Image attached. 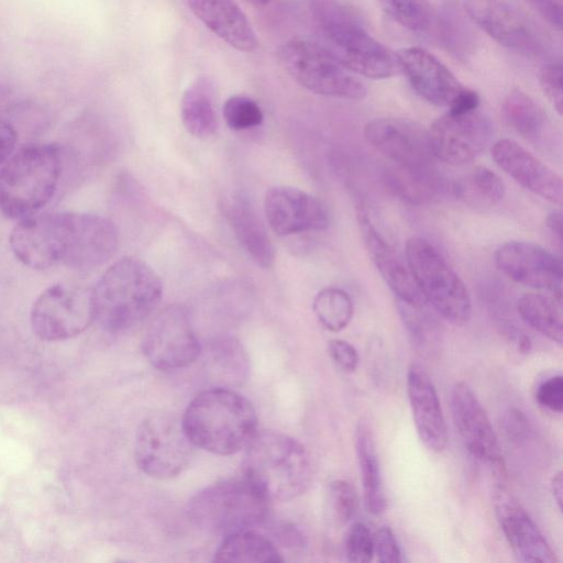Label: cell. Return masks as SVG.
<instances>
[{"label": "cell", "mask_w": 563, "mask_h": 563, "mask_svg": "<svg viewBox=\"0 0 563 563\" xmlns=\"http://www.w3.org/2000/svg\"><path fill=\"white\" fill-rule=\"evenodd\" d=\"M493 505L499 527L517 560L521 562H558L550 547L528 511L508 490L503 476H496Z\"/></svg>", "instance_id": "16"}, {"label": "cell", "mask_w": 563, "mask_h": 563, "mask_svg": "<svg viewBox=\"0 0 563 563\" xmlns=\"http://www.w3.org/2000/svg\"><path fill=\"white\" fill-rule=\"evenodd\" d=\"M216 562H282L275 544L251 529L224 536L216 550Z\"/></svg>", "instance_id": "30"}, {"label": "cell", "mask_w": 563, "mask_h": 563, "mask_svg": "<svg viewBox=\"0 0 563 563\" xmlns=\"http://www.w3.org/2000/svg\"><path fill=\"white\" fill-rule=\"evenodd\" d=\"M551 492L559 509H561L563 494V476L561 471L556 472L552 477Z\"/></svg>", "instance_id": "50"}, {"label": "cell", "mask_w": 563, "mask_h": 563, "mask_svg": "<svg viewBox=\"0 0 563 563\" xmlns=\"http://www.w3.org/2000/svg\"><path fill=\"white\" fill-rule=\"evenodd\" d=\"M162 292V280L147 263L121 257L91 288L95 321L112 333L129 330L151 314Z\"/></svg>", "instance_id": "1"}, {"label": "cell", "mask_w": 563, "mask_h": 563, "mask_svg": "<svg viewBox=\"0 0 563 563\" xmlns=\"http://www.w3.org/2000/svg\"><path fill=\"white\" fill-rule=\"evenodd\" d=\"M374 554L380 563H400L402 554L397 539L388 526H382L373 536Z\"/></svg>", "instance_id": "43"}, {"label": "cell", "mask_w": 563, "mask_h": 563, "mask_svg": "<svg viewBox=\"0 0 563 563\" xmlns=\"http://www.w3.org/2000/svg\"><path fill=\"white\" fill-rule=\"evenodd\" d=\"M364 135L368 143L398 165L410 167L432 166L428 130L416 121L385 117L366 123Z\"/></svg>", "instance_id": "18"}, {"label": "cell", "mask_w": 563, "mask_h": 563, "mask_svg": "<svg viewBox=\"0 0 563 563\" xmlns=\"http://www.w3.org/2000/svg\"><path fill=\"white\" fill-rule=\"evenodd\" d=\"M223 210L241 247L256 265L269 268L275 250L250 197L242 191L233 192L225 199Z\"/></svg>", "instance_id": "26"}, {"label": "cell", "mask_w": 563, "mask_h": 563, "mask_svg": "<svg viewBox=\"0 0 563 563\" xmlns=\"http://www.w3.org/2000/svg\"><path fill=\"white\" fill-rule=\"evenodd\" d=\"M318 41L356 75L385 79L394 75L396 58L362 25L340 0H307Z\"/></svg>", "instance_id": "3"}, {"label": "cell", "mask_w": 563, "mask_h": 563, "mask_svg": "<svg viewBox=\"0 0 563 563\" xmlns=\"http://www.w3.org/2000/svg\"><path fill=\"white\" fill-rule=\"evenodd\" d=\"M492 155L499 168L520 186L555 205H562V178L516 141H497Z\"/></svg>", "instance_id": "21"}, {"label": "cell", "mask_w": 563, "mask_h": 563, "mask_svg": "<svg viewBox=\"0 0 563 563\" xmlns=\"http://www.w3.org/2000/svg\"><path fill=\"white\" fill-rule=\"evenodd\" d=\"M188 512L200 528L227 536L264 521L268 500L244 477L230 478L197 493L189 501Z\"/></svg>", "instance_id": "7"}, {"label": "cell", "mask_w": 563, "mask_h": 563, "mask_svg": "<svg viewBox=\"0 0 563 563\" xmlns=\"http://www.w3.org/2000/svg\"><path fill=\"white\" fill-rule=\"evenodd\" d=\"M347 561L367 563L374 556V539L369 529L362 522H354L347 530L344 541Z\"/></svg>", "instance_id": "40"}, {"label": "cell", "mask_w": 563, "mask_h": 563, "mask_svg": "<svg viewBox=\"0 0 563 563\" xmlns=\"http://www.w3.org/2000/svg\"><path fill=\"white\" fill-rule=\"evenodd\" d=\"M452 416L467 452L487 464L496 476L505 475V465L497 435L486 409L464 382L452 390Z\"/></svg>", "instance_id": "15"}, {"label": "cell", "mask_w": 563, "mask_h": 563, "mask_svg": "<svg viewBox=\"0 0 563 563\" xmlns=\"http://www.w3.org/2000/svg\"><path fill=\"white\" fill-rule=\"evenodd\" d=\"M58 264L79 271L102 266L114 255L118 232L114 224L99 214L57 212Z\"/></svg>", "instance_id": "9"}, {"label": "cell", "mask_w": 563, "mask_h": 563, "mask_svg": "<svg viewBox=\"0 0 563 563\" xmlns=\"http://www.w3.org/2000/svg\"><path fill=\"white\" fill-rule=\"evenodd\" d=\"M246 2L255 7H264L269 3L271 0H245Z\"/></svg>", "instance_id": "52"}, {"label": "cell", "mask_w": 563, "mask_h": 563, "mask_svg": "<svg viewBox=\"0 0 563 563\" xmlns=\"http://www.w3.org/2000/svg\"><path fill=\"white\" fill-rule=\"evenodd\" d=\"M194 15L231 47L251 53L260 42L247 16L234 0H187Z\"/></svg>", "instance_id": "24"}, {"label": "cell", "mask_w": 563, "mask_h": 563, "mask_svg": "<svg viewBox=\"0 0 563 563\" xmlns=\"http://www.w3.org/2000/svg\"><path fill=\"white\" fill-rule=\"evenodd\" d=\"M210 369L214 379L229 385L245 379L249 365L242 346L232 339H220L210 345Z\"/></svg>", "instance_id": "34"}, {"label": "cell", "mask_w": 563, "mask_h": 563, "mask_svg": "<svg viewBox=\"0 0 563 563\" xmlns=\"http://www.w3.org/2000/svg\"><path fill=\"white\" fill-rule=\"evenodd\" d=\"M358 507L355 487L345 479L333 481L328 489V509L334 525L341 527L351 521Z\"/></svg>", "instance_id": "39"}, {"label": "cell", "mask_w": 563, "mask_h": 563, "mask_svg": "<svg viewBox=\"0 0 563 563\" xmlns=\"http://www.w3.org/2000/svg\"><path fill=\"white\" fill-rule=\"evenodd\" d=\"M329 354L335 366L344 373L356 371L360 357L355 347L344 340L334 339L329 342Z\"/></svg>", "instance_id": "44"}, {"label": "cell", "mask_w": 563, "mask_h": 563, "mask_svg": "<svg viewBox=\"0 0 563 563\" xmlns=\"http://www.w3.org/2000/svg\"><path fill=\"white\" fill-rule=\"evenodd\" d=\"M192 445L180 420L169 413H154L137 429L135 460L148 476L172 478L188 466Z\"/></svg>", "instance_id": "10"}, {"label": "cell", "mask_w": 563, "mask_h": 563, "mask_svg": "<svg viewBox=\"0 0 563 563\" xmlns=\"http://www.w3.org/2000/svg\"><path fill=\"white\" fill-rule=\"evenodd\" d=\"M395 58L416 93L432 104L449 107L464 88L441 60L422 47H404Z\"/></svg>", "instance_id": "20"}, {"label": "cell", "mask_w": 563, "mask_h": 563, "mask_svg": "<svg viewBox=\"0 0 563 563\" xmlns=\"http://www.w3.org/2000/svg\"><path fill=\"white\" fill-rule=\"evenodd\" d=\"M143 352L158 369L189 366L201 354L189 313L181 305H169L148 323L143 335Z\"/></svg>", "instance_id": "13"}, {"label": "cell", "mask_w": 563, "mask_h": 563, "mask_svg": "<svg viewBox=\"0 0 563 563\" xmlns=\"http://www.w3.org/2000/svg\"><path fill=\"white\" fill-rule=\"evenodd\" d=\"M14 256L33 269L58 264L56 213H34L20 219L10 235Z\"/></svg>", "instance_id": "23"}, {"label": "cell", "mask_w": 563, "mask_h": 563, "mask_svg": "<svg viewBox=\"0 0 563 563\" xmlns=\"http://www.w3.org/2000/svg\"><path fill=\"white\" fill-rule=\"evenodd\" d=\"M539 82L544 96L561 115L563 109L561 62L558 60L545 64L540 70Z\"/></svg>", "instance_id": "41"}, {"label": "cell", "mask_w": 563, "mask_h": 563, "mask_svg": "<svg viewBox=\"0 0 563 563\" xmlns=\"http://www.w3.org/2000/svg\"><path fill=\"white\" fill-rule=\"evenodd\" d=\"M384 181L395 196L411 205L429 202L443 188V180L432 166L396 164L385 172Z\"/></svg>", "instance_id": "29"}, {"label": "cell", "mask_w": 563, "mask_h": 563, "mask_svg": "<svg viewBox=\"0 0 563 563\" xmlns=\"http://www.w3.org/2000/svg\"><path fill=\"white\" fill-rule=\"evenodd\" d=\"M495 264L511 280L561 300L562 262L544 247L530 242L510 241L495 252Z\"/></svg>", "instance_id": "17"}, {"label": "cell", "mask_w": 563, "mask_h": 563, "mask_svg": "<svg viewBox=\"0 0 563 563\" xmlns=\"http://www.w3.org/2000/svg\"><path fill=\"white\" fill-rule=\"evenodd\" d=\"M453 190L457 198L468 205L492 207L504 198L506 187L500 177L492 169L477 166L459 180Z\"/></svg>", "instance_id": "33"}, {"label": "cell", "mask_w": 563, "mask_h": 563, "mask_svg": "<svg viewBox=\"0 0 563 563\" xmlns=\"http://www.w3.org/2000/svg\"><path fill=\"white\" fill-rule=\"evenodd\" d=\"M538 13L556 30L562 29V5L560 0H527Z\"/></svg>", "instance_id": "45"}, {"label": "cell", "mask_w": 563, "mask_h": 563, "mask_svg": "<svg viewBox=\"0 0 563 563\" xmlns=\"http://www.w3.org/2000/svg\"><path fill=\"white\" fill-rule=\"evenodd\" d=\"M357 217L366 250L380 276L397 296V299L410 305H424L426 302L408 266L377 231L363 209H360Z\"/></svg>", "instance_id": "25"}, {"label": "cell", "mask_w": 563, "mask_h": 563, "mask_svg": "<svg viewBox=\"0 0 563 563\" xmlns=\"http://www.w3.org/2000/svg\"><path fill=\"white\" fill-rule=\"evenodd\" d=\"M312 309L319 322L332 332L346 328L354 311L349 294L338 287L321 289L313 299Z\"/></svg>", "instance_id": "35"}, {"label": "cell", "mask_w": 563, "mask_h": 563, "mask_svg": "<svg viewBox=\"0 0 563 563\" xmlns=\"http://www.w3.org/2000/svg\"><path fill=\"white\" fill-rule=\"evenodd\" d=\"M407 394L419 439L430 451L442 452L449 441L445 418L433 382L417 363L408 368Z\"/></svg>", "instance_id": "22"}, {"label": "cell", "mask_w": 563, "mask_h": 563, "mask_svg": "<svg viewBox=\"0 0 563 563\" xmlns=\"http://www.w3.org/2000/svg\"><path fill=\"white\" fill-rule=\"evenodd\" d=\"M428 136L435 158L460 166L484 151L492 137V125L478 109L467 113L448 111L433 121Z\"/></svg>", "instance_id": "14"}, {"label": "cell", "mask_w": 563, "mask_h": 563, "mask_svg": "<svg viewBox=\"0 0 563 563\" xmlns=\"http://www.w3.org/2000/svg\"><path fill=\"white\" fill-rule=\"evenodd\" d=\"M536 399L541 407L561 413L563 409L562 375H553L542 380L537 387Z\"/></svg>", "instance_id": "42"}, {"label": "cell", "mask_w": 563, "mask_h": 563, "mask_svg": "<svg viewBox=\"0 0 563 563\" xmlns=\"http://www.w3.org/2000/svg\"><path fill=\"white\" fill-rule=\"evenodd\" d=\"M424 305L416 306L398 300V310L409 333L411 342L421 351H431L439 339L435 320L423 309Z\"/></svg>", "instance_id": "37"}, {"label": "cell", "mask_w": 563, "mask_h": 563, "mask_svg": "<svg viewBox=\"0 0 563 563\" xmlns=\"http://www.w3.org/2000/svg\"><path fill=\"white\" fill-rule=\"evenodd\" d=\"M479 96L472 89L464 87L448 107L453 113H467L478 109Z\"/></svg>", "instance_id": "47"}, {"label": "cell", "mask_w": 563, "mask_h": 563, "mask_svg": "<svg viewBox=\"0 0 563 563\" xmlns=\"http://www.w3.org/2000/svg\"><path fill=\"white\" fill-rule=\"evenodd\" d=\"M18 140L14 126L0 118V167L12 155Z\"/></svg>", "instance_id": "46"}, {"label": "cell", "mask_w": 563, "mask_h": 563, "mask_svg": "<svg viewBox=\"0 0 563 563\" xmlns=\"http://www.w3.org/2000/svg\"><path fill=\"white\" fill-rule=\"evenodd\" d=\"M464 7L470 19L501 46L530 57L550 51L543 29L515 4L506 0H465Z\"/></svg>", "instance_id": "11"}, {"label": "cell", "mask_w": 563, "mask_h": 563, "mask_svg": "<svg viewBox=\"0 0 563 563\" xmlns=\"http://www.w3.org/2000/svg\"><path fill=\"white\" fill-rule=\"evenodd\" d=\"M93 321L91 289L62 283L43 290L30 313L34 334L44 341L74 338Z\"/></svg>", "instance_id": "12"}, {"label": "cell", "mask_w": 563, "mask_h": 563, "mask_svg": "<svg viewBox=\"0 0 563 563\" xmlns=\"http://www.w3.org/2000/svg\"><path fill=\"white\" fill-rule=\"evenodd\" d=\"M503 113L512 130L528 140L539 139L545 129V117L540 106L525 91L515 88L503 102Z\"/></svg>", "instance_id": "32"}, {"label": "cell", "mask_w": 563, "mask_h": 563, "mask_svg": "<svg viewBox=\"0 0 563 563\" xmlns=\"http://www.w3.org/2000/svg\"><path fill=\"white\" fill-rule=\"evenodd\" d=\"M355 451L365 508L373 516H380L386 510L387 500L374 437L364 422H360L355 430Z\"/></svg>", "instance_id": "27"}, {"label": "cell", "mask_w": 563, "mask_h": 563, "mask_svg": "<svg viewBox=\"0 0 563 563\" xmlns=\"http://www.w3.org/2000/svg\"><path fill=\"white\" fill-rule=\"evenodd\" d=\"M545 225L549 231L558 240V243L562 244V213L561 211H552L545 219Z\"/></svg>", "instance_id": "49"}, {"label": "cell", "mask_w": 563, "mask_h": 563, "mask_svg": "<svg viewBox=\"0 0 563 563\" xmlns=\"http://www.w3.org/2000/svg\"><path fill=\"white\" fill-rule=\"evenodd\" d=\"M506 433L514 439H521L528 434L529 427L522 412L510 410L504 419Z\"/></svg>", "instance_id": "48"}, {"label": "cell", "mask_w": 563, "mask_h": 563, "mask_svg": "<svg viewBox=\"0 0 563 563\" xmlns=\"http://www.w3.org/2000/svg\"><path fill=\"white\" fill-rule=\"evenodd\" d=\"M62 175L57 144H31L0 167V212L9 219L37 213L53 198Z\"/></svg>", "instance_id": "5"}, {"label": "cell", "mask_w": 563, "mask_h": 563, "mask_svg": "<svg viewBox=\"0 0 563 563\" xmlns=\"http://www.w3.org/2000/svg\"><path fill=\"white\" fill-rule=\"evenodd\" d=\"M244 478L268 501L289 500L303 494L312 477L305 446L273 431L256 433L246 445Z\"/></svg>", "instance_id": "4"}, {"label": "cell", "mask_w": 563, "mask_h": 563, "mask_svg": "<svg viewBox=\"0 0 563 563\" xmlns=\"http://www.w3.org/2000/svg\"><path fill=\"white\" fill-rule=\"evenodd\" d=\"M283 67L305 89L321 96L361 100L366 87L318 40L296 37L278 52Z\"/></svg>", "instance_id": "8"}, {"label": "cell", "mask_w": 563, "mask_h": 563, "mask_svg": "<svg viewBox=\"0 0 563 563\" xmlns=\"http://www.w3.org/2000/svg\"><path fill=\"white\" fill-rule=\"evenodd\" d=\"M181 122L196 137L211 136L218 126L214 86L208 77H199L184 91L180 100Z\"/></svg>", "instance_id": "28"}, {"label": "cell", "mask_w": 563, "mask_h": 563, "mask_svg": "<svg viewBox=\"0 0 563 563\" xmlns=\"http://www.w3.org/2000/svg\"><path fill=\"white\" fill-rule=\"evenodd\" d=\"M407 266L424 302L445 321L465 324L472 314L467 288L429 241L413 236L406 243Z\"/></svg>", "instance_id": "6"}, {"label": "cell", "mask_w": 563, "mask_h": 563, "mask_svg": "<svg viewBox=\"0 0 563 563\" xmlns=\"http://www.w3.org/2000/svg\"><path fill=\"white\" fill-rule=\"evenodd\" d=\"M222 114L227 125L234 131L258 126L264 120L261 107L253 99L242 95L228 98L223 103Z\"/></svg>", "instance_id": "38"}, {"label": "cell", "mask_w": 563, "mask_h": 563, "mask_svg": "<svg viewBox=\"0 0 563 563\" xmlns=\"http://www.w3.org/2000/svg\"><path fill=\"white\" fill-rule=\"evenodd\" d=\"M181 422L194 445L220 455L246 448L257 430L252 404L225 387L200 393L188 405Z\"/></svg>", "instance_id": "2"}, {"label": "cell", "mask_w": 563, "mask_h": 563, "mask_svg": "<svg viewBox=\"0 0 563 563\" xmlns=\"http://www.w3.org/2000/svg\"><path fill=\"white\" fill-rule=\"evenodd\" d=\"M517 310L529 327L559 345L562 344L563 327L560 299L543 294H525L518 299Z\"/></svg>", "instance_id": "31"}, {"label": "cell", "mask_w": 563, "mask_h": 563, "mask_svg": "<svg viewBox=\"0 0 563 563\" xmlns=\"http://www.w3.org/2000/svg\"><path fill=\"white\" fill-rule=\"evenodd\" d=\"M383 10L399 25L412 32H427L433 23L428 0H378Z\"/></svg>", "instance_id": "36"}, {"label": "cell", "mask_w": 563, "mask_h": 563, "mask_svg": "<svg viewBox=\"0 0 563 563\" xmlns=\"http://www.w3.org/2000/svg\"><path fill=\"white\" fill-rule=\"evenodd\" d=\"M264 213L271 229L280 236L322 231L330 223L329 212L319 199L290 186L266 191Z\"/></svg>", "instance_id": "19"}, {"label": "cell", "mask_w": 563, "mask_h": 563, "mask_svg": "<svg viewBox=\"0 0 563 563\" xmlns=\"http://www.w3.org/2000/svg\"><path fill=\"white\" fill-rule=\"evenodd\" d=\"M11 97V90L8 86L0 84V109L7 107Z\"/></svg>", "instance_id": "51"}]
</instances>
